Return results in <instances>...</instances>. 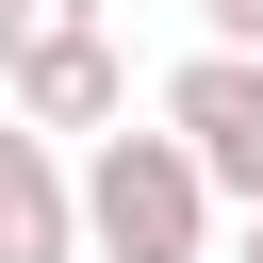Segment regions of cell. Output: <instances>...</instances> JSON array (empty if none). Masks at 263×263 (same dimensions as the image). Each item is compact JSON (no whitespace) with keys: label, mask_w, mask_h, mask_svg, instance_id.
<instances>
[{"label":"cell","mask_w":263,"mask_h":263,"mask_svg":"<svg viewBox=\"0 0 263 263\" xmlns=\"http://www.w3.org/2000/svg\"><path fill=\"white\" fill-rule=\"evenodd\" d=\"M82 33H99V0H0V82L49 66V49H82Z\"/></svg>","instance_id":"5"},{"label":"cell","mask_w":263,"mask_h":263,"mask_svg":"<svg viewBox=\"0 0 263 263\" xmlns=\"http://www.w3.org/2000/svg\"><path fill=\"white\" fill-rule=\"evenodd\" d=\"M230 263H263V214H247V247H230Z\"/></svg>","instance_id":"7"},{"label":"cell","mask_w":263,"mask_h":263,"mask_svg":"<svg viewBox=\"0 0 263 263\" xmlns=\"http://www.w3.org/2000/svg\"><path fill=\"white\" fill-rule=\"evenodd\" d=\"M82 263H214V164L181 132H99L82 148Z\"/></svg>","instance_id":"1"},{"label":"cell","mask_w":263,"mask_h":263,"mask_svg":"<svg viewBox=\"0 0 263 263\" xmlns=\"http://www.w3.org/2000/svg\"><path fill=\"white\" fill-rule=\"evenodd\" d=\"M164 132L214 164V197L263 214V49H181L164 66Z\"/></svg>","instance_id":"2"},{"label":"cell","mask_w":263,"mask_h":263,"mask_svg":"<svg viewBox=\"0 0 263 263\" xmlns=\"http://www.w3.org/2000/svg\"><path fill=\"white\" fill-rule=\"evenodd\" d=\"M197 49H263V0H197Z\"/></svg>","instance_id":"6"},{"label":"cell","mask_w":263,"mask_h":263,"mask_svg":"<svg viewBox=\"0 0 263 263\" xmlns=\"http://www.w3.org/2000/svg\"><path fill=\"white\" fill-rule=\"evenodd\" d=\"M0 263H82V164L0 99Z\"/></svg>","instance_id":"3"},{"label":"cell","mask_w":263,"mask_h":263,"mask_svg":"<svg viewBox=\"0 0 263 263\" xmlns=\"http://www.w3.org/2000/svg\"><path fill=\"white\" fill-rule=\"evenodd\" d=\"M0 99H16V115L49 132V148H66V132H132V66H115V33H82V49H49V66H16Z\"/></svg>","instance_id":"4"}]
</instances>
